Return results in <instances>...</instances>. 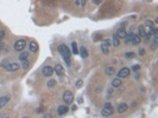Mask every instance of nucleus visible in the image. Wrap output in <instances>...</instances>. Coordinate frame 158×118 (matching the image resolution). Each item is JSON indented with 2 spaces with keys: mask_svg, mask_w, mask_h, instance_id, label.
Instances as JSON below:
<instances>
[{
  "mask_svg": "<svg viewBox=\"0 0 158 118\" xmlns=\"http://www.w3.org/2000/svg\"><path fill=\"white\" fill-rule=\"evenodd\" d=\"M115 34L118 36V38H119V39H120V38H124V39H125V38H126V36H127V32L124 30V28H119Z\"/></svg>",
  "mask_w": 158,
  "mask_h": 118,
  "instance_id": "12",
  "label": "nucleus"
},
{
  "mask_svg": "<svg viewBox=\"0 0 158 118\" xmlns=\"http://www.w3.org/2000/svg\"><path fill=\"white\" fill-rule=\"evenodd\" d=\"M43 118H52V116L50 115V113H45L44 117H43Z\"/></svg>",
  "mask_w": 158,
  "mask_h": 118,
  "instance_id": "33",
  "label": "nucleus"
},
{
  "mask_svg": "<svg viewBox=\"0 0 158 118\" xmlns=\"http://www.w3.org/2000/svg\"><path fill=\"white\" fill-rule=\"evenodd\" d=\"M8 102H10V96H3V97H0V109L4 108Z\"/></svg>",
  "mask_w": 158,
  "mask_h": 118,
  "instance_id": "10",
  "label": "nucleus"
},
{
  "mask_svg": "<svg viewBox=\"0 0 158 118\" xmlns=\"http://www.w3.org/2000/svg\"><path fill=\"white\" fill-rule=\"evenodd\" d=\"M71 50H72V53H74V54L79 53V50H77V44H76V43H72V44H71Z\"/></svg>",
  "mask_w": 158,
  "mask_h": 118,
  "instance_id": "25",
  "label": "nucleus"
},
{
  "mask_svg": "<svg viewBox=\"0 0 158 118\" xmlns=\"http://www.w3.org/2000/svg\"><path fill=\"white\" fill-rule=\"evenodd\" d=\"M157 44H158V36L155 34V36H153V41H152V44H151V50H156Z\"/></svg>",
  "mask_w": 158,
  "mask_h": 118,
  "instance_id": "18",
  "label": "nucleus"
},
{
  "mask_svg": "<svg viewBox=\"0 0 158 118\" xmlns=\"http://www.w3.org/2000/svg\"><path fill=\"white\" fill-rule=\"evenodd\" d=\"M82 84H83V81L81 80V79H80V80H77V84H76V88H77V89H80V88H81V86H82Z\"/></svg>",
  "mask_w": 158,
  "mask_h": 118,
  "instance_id": "30",
  "label": "nucleus"
},
{
  "mask_svg": "<svg viewBox=\"0 0 158 118\" xmlns=\"http://www.w3.org/2000/svg\"><path fill=\"white\" fill-rule=\"evenodd\" d=\"M132 36H133V33H130V34H127V36H126V38H125V43H126V44H130V43H131Z\"/></svg>",
  "mask_w": 158,
  "mask_h": 118,
  "instance_id": "26",
  "label": "nucleus"
},
{
  "mask_svg": "<svg viewBox=\"0 0 158 118\" xmlns=\"http://www.w3.org/2000/svg\"><path fill=\"white\" fill-rule=\"evenodd\" d=\"M106 73L108 74V76H112V74L115 73V69H114L113 66H107L106 68Z\"/></svg>",
  "mask_w": 158,
  "mask_h": 118,
  "instance_id": "21",
  "label": "nucleus"
},
{
  "mask_svg": "<svg viewBox=\"0 0 158 118\" xmlns=\"http://www.w3.org/2000/svg\"><path fill=\"white\" fill-rule=\"evenodd\" d=\"M112 43H113V46H119V44H120V39L118 38L117 34H113V38H112Z\"/></svg>",
  "mask_w": 158,
  "mask_h": 118,
  "instance_id": "16",
  "label": "nucleus"
},
{
  "mask_svg": "<svg viewBox=\"0 0 158 118\" xmlns=\"http://www.w3.org/2000/svg\"><path fill=\"white\" fill-rule=\"evenodd\" d=\"M112 113H113V106L110 103H106L103 105L102 110H101V115L103 117H110V116H112Z\"/></svg>",
  "mask_w": 158,
  "mask_h": 118,
  "instance_id": "2",
  "label": "nucleus"
},
{
  "mask_svg": "<svg viewBox=\"0 0 158 118\" xmlns=\"http://www.w3.org/2000/svg\"><path fill=\"white\" fill-rule=\"evenodd\" d=\"M93 3L96 4V5H99V4H101V1H96V0H95V1H93Z\"/></svg>",
  "mask_w": 158,
  "mask_h": 118,
  "instance_id": "36",
  "label": "nucleus"
},
{
  "mask_svg": "<svg viewBox=\"0 0 158 118\" xmlns=\"http://www.w3.org/2000/svg\"><path fill=\"white\" fill-rule=\"evenodd\" d=\"M29 48H30L31 52H36V51L38 50V44L36 43V41H31L30 45H29Z\"/></svg>",
  "mask_w": 158,
  "mask_h": 118,
  "instance_id": "14",
  "label": "nucleus"
},
{
  "mask_svg": "<svg viewBox=\"0 0 158 118\" xmlns=\"http://www.w3.org/2000/svg\"><path fill=\"white\" fill-rule=\"evenodd\" d=\"M111 45V40L110 39H106L101 43V51H102L105 54H108V47Z\"/></svg>",
  "mask_w": 158,
  "mask_h": 118,
  "instance_id": "6",
  "label": "nucleus"
},
{
  "mask_svg": "<svg viewBox=\"0 0 158 118\" xmlns=\"http://www.w3.org/2000/svg\"><path fill=\"white\" fill-rule=\"evenodd\" d=\"M55 72L58 74V76H63L64 71H63V66H62V65H56V66H55Z\"/></svg>",
  "mask_w": 158,
  "mask_h": 118,
  "instance_id": "15",
  "label": "nucleus"
},
{
  "mask_svg": "<svg viewBox=\"0 0 158 118\" xmlns=\"http://www.w3.org/2000/svg\"><path fill=\"white\" fill-rule=\"evenodd\" d=\"M139 69H140L139 68V65H134V66H132V69H130V70L131 71H138Z\"/></svg>",
  "mask_w": 158,
  "mask_h": 118,
  "instance_id": "31",
  "label": "nucleus"
},
{
  "mask_svg": "<svg viewBox=\"0 0 158 118\" xmlns=\"http://www.w3.org/2000/svg\"><path fill=\"white\" fill-rule=\"evenodd\" d=\"M127 108H128V106H127V104H124V103H123V104H119L118 105V112H119V113H123V112H125L127 110Z\"/></svg>",
  "mask_w": 158,
  "mask_h": 118,
  "instance_id": "13",
  "label": "nucleus"
},
{
  "mask_svg": "<svg viewBox=\"0 0 158 118\" xmlns=\"http://www.w3.org/2000/svg\"><path fill=\"white\" fill-rule=\"evenodd\" d=\"M131 73V70L128 68H124V69H121L119 72H118V78H127L128 77V74Z\"/></svg>",
  "mask_w": 158,
  "mask_h": 118,
  "instance_id": "5",
  "label": "nucleus"
},
{
  "mask_svg": "<svg viewBox=\"0 0 158 118\" xmlns=\"http://www.w3.org/2000/svg\"><path fill=\"white\" fill-rule=\"evenodd\" d=\"M21 68L24 69V70H28V69L30 68V61H29V60L21 61Z\"/></svg>",
  "mask_w": 158,
  "mask_h": 118,
  "instance_id": "23",
  "label": "nucleus"
},
{
  "mask_svg": "<svg viewBox=\"0 0 158 118\" xmlns=\"http://www.w3.org/2000/svg\"><path fill=\"white\" fill-rule=\"evenodd\" d=\"M140 40H141V38L139 37V36H137V34H133V36H132V39H131V43H130V44L131 45H138L139 43H140Z\"/></svg>",
  "mask_w": 158,
  "mask_h": 118,
  "instance_id": "11",
  "label": "nucleus"
},
{
  "mask_svg": "<svg viewBox=\"0 0 158 118\" xmlns=\"http://www.w3.org/2000/svg\"><path fill=\"white\" fill-rule=\"evenodd\" d=\"M4 36H5V31H4V30H0V41L4 39Z\"/></svg>",
  "mask_w": 158,
  "mask_h": 118,
  "instance_id": "29",
  "label": "nucleus"
},
{
  "mask_svg": "<svg viewBox=\"0 0 158 118\" xmlns=\"http://www.w3.org/2000/svg\"><path fill=\"white\" fill-rule=\"evenodd\" d=\"M138 33H139V37H140V38H143V37H145V36H146V32H145L144 26H139V27H138Z\"/></svg>",
  "mask_w": 158,
  "mask_h": 118,
  "instance_id": "20",
  "label": "nucleus"
},
{
  "mask_svg": "<svg viewBox=\"0 0 158 118\" xmlns=\"http://www.w3.org/2000/svg\"><path fill=\"white\" fill-rule=\"evenodd\" d=\"M77 103H79V104H81V103H82V98H81V97L77 98Z\"/></svg>",
  "mask_w": 158,
  "mask_h": 118,
  "instance_id": "34",
  "label": "nucleus"
},
{
  "mask_svg": "<svg viewBox=\"0 0 158 118\" xmlns=\"http://www.w3.org/2000/svg\"><path fill=\"white\" fill-rule=\"evenodd\" d=\"M120 85H121L120 78H115V79H113V81H112V86H113V88H119Z\"/></svg>",
  "mask_w": 158,
  "mask_h": 118,
  "instance_id": "17",
  "label": "nucleus"
},
{
  "mask_svg": "<svg viewBox=\"0 0 158 118\" xmlns=\"http://www.w3.org/2000/svg\"><path fill=\"white\" fill-rule=\"evenodd\" d=\"M42 73H43V76H45V77H50V76L54 73V69H52L51 66H44L43 70H42Z\"/></svg>",
  "mask_w": 158,
  "mask_h": 118,
  "instance_id": "7",
  "label": "nucleus"
},
{
  "mask_svg": "<svg viewBox=\"0 0 158 118\" xmlns=\"http://www.w3.org/2000/svg\"><path fill=\"white\" fill-rule=\"evenodd\" d=\"M74 4H75V6H77V7H82V6H84L86 1H83V0H76V1H74Z\"/></svg>",
  "mask_w": 158,
  "mask_h": 118,
  "instance_id": "24",
  "label": "nucleus"
},
{
  "mask_svg": "<svg viewBox=\"0 0 158 118\" xmlns=\"http://www.w3.org/2000/svg\"><path fill=\"white\" fill-rule=\"evenodd\" d=\"M125 57H126V58H133L134 57V53H133V52H126V53H125Z\"/></svg>",
  "mask_w": 158,
  "mask_h": 118,
  "instance_id": "28",
  "label": "nucleus"
},
{
  "mask_svg": "<svg viewBox=\"0 0 158 118\" xmlns=\"http://www.w3.org/2000/svg\"><path fill=\"white\" fill-rule=\"evenodd\" d=\"M55 84H56V80H54V79H50V80L48 81V88H52V86H55Z\"/></svg>",
  "mask_w": 158,
  "mask_h": 118,
  "instance_id": "27",
  "label": "nucleus"
},
{
  "mask_svg": "<svg viewBox=\"0 0 158 118\" xmlns=\"http://www.w3.org/2000/svg\"><path fill=\"white\" fill-rule=\"evenodd\" d=\"M0 118H8L7 116H5V115H0Z\"/></svg>",
  "mask_w": 158,
  "mask_h": 118,
  "instance_id": "35",
  "label": "nucleus"
},
{
  "mask_svg": "<svg viewBox=\"0 0 158 118\" xmlns=\"http://www.w3.org/2000/svg\"><path fill=\"white\" fill-rule=\"evenodd\" d=\"M58 52H59V54L62 56L63 60L65 61V64L69 66V65H70V56H71L69 48L65 46V45H59L58 46Z\"/></svg>",
  "mask_w": 158,
  "mask_h": 118,
  "instance_id": "1",
  "label": "nucleus"
},
{
  "mask_svg": "<svg viewBox=\"0 0 158 118\" xmlns=\"http://www.w3.org/2000/svg\"><path fill=\"white\" fill-rule=\"evenodd\" d=\"M28 57H29L28 52H23V53L19 56V59H20L21 61H24V60H28Z\"/></svg>",
  "mask_w": 158,
  "mask_h": 118,
  "instance_id": "22",
  "label": "nucleus"
},
{
  "mask_svg": "<svg viewBox=\"0 0 158 118\" xmlns=\"http://www.w3.org/2000/svg\"><path fill=\"white\" fill-rule=\"evenodd\" d=\"M19 68H20V65L18 64V63H10V64L7 65L6 70H7V71H11V72H12V71H17Z\"/></svg>",
  "mask_w": 158,
  "mask_h": 118,
  "instance_id": "9",
  "label": "nucleus"
},
{
  "mask_svg": "<svg viewBox=\"0 0 158 118\" xmlns=\"http://www.w3.org/2000/svg\"><path fill=\"white\" fill-rule=\"evenodd\" d=\"M144 53H145V50L144 48H140V50H139V54H140V56H144Z\"/></svg>",
  "mask_w": 158,
  "mask_h": 118,
  "instance_id": "32",
  "label": "nucleus"
},
{
  "mask_svg": "<svg viewBox=\"0 0 158 118\" xmlns=\"http://www.w3.org/2000/svg\"><path fill=\"white\" fill-rule=\"evenodd\" d=\"M25 46H26V41H25L24 39H20V40L16 41V44H14V50L21 52V51L25 48Z\"/></svg>",
  "mask_w": 158,
  "mask_h": 118,
  "instance_id": "4",
  "label": "nucleus"
},
{
  "mask_svg": "<svg viewBox=\"0 0 158 118\" xmlns=\"http://www.w3.org/2000/svg\"><path fill=\"white\" fill-rule=\"evenodd\" d=\"M23 118H30V117H23Z\"/></svg>",
  "mask_w": 158,
  "mask_h": 118,
  "instance_id": "37",
  "label": "nucleus"
},
{
  "mask_svg": "<svg viewBox=\"0 0 158 118\" xmlns=\"http://www.w3.org/2000/svg\"><path fill=\"white\" fill-rule=\"evenodd\" d=\"M63 100L65 102V104H71L72 102H74V94H72V92L65 91L63 93Z\"/></svg>",
  "mask_w": 158,
  "mask_h": 118,
  "instance_id": "3",
  "label": "nucleus"
},
{
  "mask_svg": "<svg viewBox=\"0 0 158 118\" xmlns=\"http://www.w3.org/2000/svg\"><path fill=\"white\" fill-rule=\"evenodd\" d=\"M80 56H81L82 58H87V57H88V52H87L86 47L82 46L81 48H80Z\"/></svg>",
  "mask_w": 158,
  "mask_h": 118,
  "instance_id": "19",
  "label": "nucleus"
},
{
  "mask_svg": "<svg viewBox=\"0 0 158 118\" xmlns=\"http://www.w3.org/2000/svg\"><path fill=\"white\" fill-rule=\"evenodd\" d=\"M68 112V106L67 105H59L57 108V115L58 116H63Z\"/></svg>",
  "mask_w": 158,
  "mask_h": 118,
  "instance_id": "8",
  "label": "nucleus"
}]
</instances>
